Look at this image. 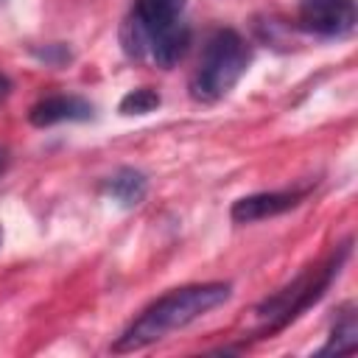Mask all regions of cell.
Instances as JSON below:
<instances>
[{
	"label": "cell",
	"instance_id": "1",
	"mask_svg": "<svg viewBox=\"0 0 358 358\" xmlns=\"http://www.w3.org/2000/svg\"><path fill=\"white\" fill-rule=\"evenodd\" d=\"M232 294L229 282H196V285H182L151 302L112 344L115 352H134L143 347H151L162 341L168 333L182 330L201 319L204 313L215 310L224 305Z\"/></svg>",
	"mask_w": 358,
	"mask_h": 358
},
{
	"label": "cell",
	"instance_id": "2",
	"mask_svg": "<svg viewBox=\"0 0 358 358\" xmlns=\"http://www.w3.org/2000/svg\"><path fill=\"white\" fill-rule=\"evenodd\" d=\"M182 14L185 0H134L123 25L126 50L162 70L173 67L190 45V28Z\"/></svg>",
	"mask_w": 358,
	"mask_h": 358
},
{
	"label": "cell",
	"instance_id": "3",
	"mask_svg": "<svg viewBox=\"0 0 358 358\" xmlns=\"http://www.w3.org/2000/svg\"><path fill=\"white\" fill-rule=\"evenodd\" d=\"M350 257V241L341 243L322 266L316 268H308L302 271L296 280H291L285 288H280L277 294H271L268 299H263L257 308H255V322H257V333L260 336H271L282 327H288L294 319H299L310 305H316L330 282L338 277L344 260Z\"/></svg>",
	"mask_w": 358,
	"mask_h": 358
},
{
	"label": "cell",
	"instance_id": "4",
	"mask_svg": "<svg viewBox=\"0 0 358 358\" xmlns=\"http://www.w3.org/2000/svg\"><path fill=\"white\" fill-rule=\"evenodd\" d=\"M249 62H252V48L238 31L232 28L215 31L207 39L199 67L190 78V95L204 103L224 98L243 78V73L249 70Z\"/></svg>",
	"mask_w": 358,
	"mask_h": 358
},
{
	"label": "cell",
	"instance_id": "5",
	"mask_svg": "<svg viewBox=\"0 0 358 358\" xmlns=\"http://www.w3.org/2000/svg\"><path fill=\"white\" fill-rule=\"evenodd\" d=\"M355 0H302L296 22L322 39H344L355 31Z\"/></svg>",
	"mask_w": 358,
	"mask_h": 358
},
{
	"label": "cell",
	"instance_id": "6",
	"mask_svg": "<svg viewBox=\"0 0 358 358\" xmlns=\"http://www.w3.org/2000/svg\"><path fill=\"white\" fill-rule=\"evenodd\" d=\"M302 196L305 193H299V190H263V193L241 196L238 201H232L229 218L235 224H255L263 218H274V215H282L291 207H296L302 201Z\"/></svg>",
	"mask_w": 358,
	"mask_h": 358
},
{
	"label": "cell",
	"instance_id": "7",
	"mask_svg": "<svg viewBox=\"0 0 358 358\" xmlns=\"http://www.w3.org/2000/svg\"><path fill=\"white\" fill-rule=\"evenodd\" d=\"M90 117H92V103L78 95H48L28 109V120L36 129H48L56 123H73V120H90Z\"/></svg>",
	"mask_w": 358,
	"mask_h": 358
},
{
	"label": "cell",
	"instance_id": "8",
	"mask_svg": "<svg viewBox=\"0 0 358 358\" xmlns=\"http://www.w3.org/2000/svg\"><path fill=\"white\" fill-rule=\"evenodd\" d=\"M145 193H148V179L137 168H120L106 182V196L123 207H137L145 199Z\"/></svg>",
	"mask_w": 358,
	"mask_h": 358
},
{
	"label": "cell",
	"instance_id": "9",
	"mask_svg": "<svg viewBox=\"0 0 358 358\" xmlns=\"http://www.w3.org/2000/svg\"><path fill=\"white\" fill-rule=\"evenodd\" d=\"M355 344H358V322H355V305L347 302L338 316H336V324L327 336V344L319 350V355H350L355 352Z\"/></svg>",
	"mask_w": 358,
	"mask_h": 358
},
{
	"label": "cell",
	"instance_id": "10",
	"mask_svg": "<svg viewBox=\"0 0 358 358\" xmlns=\"http://www.w3.org/2000/svg\"><path fill=\"white\" fill-rule=\"evenodd\" d=\"M159 106V95L151 87H137L120 98V115H148Z\"/></svg>",
	"mask_w": 358,
	"mask_h": 358
},
{
	"label": "cell",
	"instance_id": "11",
	"mask_svg": "<svg viewBox=\"0 0 358 358\" xmlns=\"http://www.w3.org/2000/svg\"><path fill=\"white\" fill-rule=\"evenodd\" d=\"M8 95H11V81H8V78L0 73V103H3Z\"/></svg>",
	"mask_w": 358,
	"mask_h": 358
},
{
	"label": "cell",
	"instance_id": "12",
	"mask_svg": "<svg viewBox=\"0 0 358 358\" xmlns=\"http://www.w3.org/2000/svg\"><path fill=\"white\" fill-rule=\"evenodd\" d=\"M0 171H3V154H0Z\"/></svg>",
	"mask_w": 358,
	"mask_h": 358
},
{
	"label": "cell",
	"instance_id": "13",
	"mask_svg": "<svg viewBox=\"0 0 358 358\" xmlns=\"http://www.w3.org/2000/svg\"><path fill=\"white\" fill-rule=\"evenodd\" d=\"M0 243H3V232H0Z\"/></svg>",
	"mask_w": 358,
	"mask_h": 358
}]
</instances>
